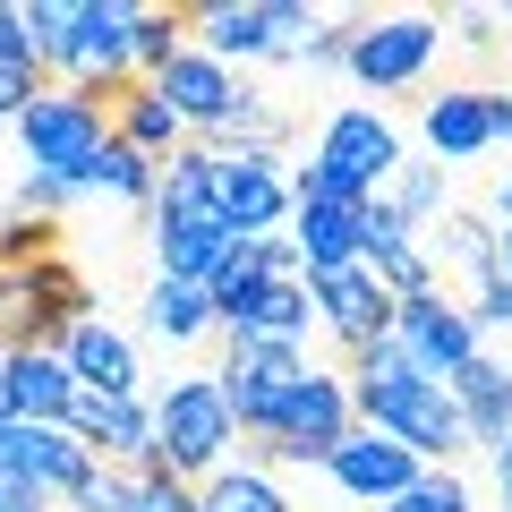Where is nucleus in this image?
I'll use <instances>...</instances> for the list:
<instances>
[{"instance_id":"f257e3e1","label":"nucleus","mask_w":512,"mask_h":512,"mask_svg":"<svg viewBox=\"0 0 512 512\" xmlns=\"http://www.w3.org/2000/svg\"><path fill=\"white\" fill-rule=\"evenodd\" d=\"M94 316V282L77 274L69 231L52 214H0V359L60 350Z\"/></svg>"},{"instance_id":"f03ea898","label":"nucleus","mask_w":512,"mask_h":512,"mask_svg":"<svg viewBox=\"0 0 512 512\" xmlns=\"http://www.w3.org/2000/svg\"><path fill=\"white\" fill-rule=\"evenodd\" d=\"M231 453V410H222L214 376H188L171 384L163 402H154V453L137 461L146 478H180V487H205Z\"/></svg>"},{"instance_id":"7ed1b4c3","label":"nucleus","mask_w":512,"mask_h":512,"mask_svg":"<svg viewBox=\"0 0 512 512\" xmlns=\"http://www.w3.org/2000/svg\"><path fill=\"white\" fill-rule=\"evenodd\" d=\"M350 436V393H342V376H299L291 393H282V410H274V427L265 436H231L239 444V470H256V461H316L325 470V453Z\"/></svg>"},{"instance_id":"20e7f679","label":"nucleus","mask_w":512,"mask_h":512,"mask_svg":"<svg viewBox=\"0 0 512 512\" xmlns=\"http://www.w3.org/2000/svg\"><path fill=\"white\" fill-rule=\"evenodd\" d=\"M308 376L299 342H248V333H222V367H214V393L231 410V436H265L282 410V393Z\"/></svg>"},{"instance_id":"39448f33","label":"nucleus","mask_w":512,"mask_h":512,"mask_svg":"<svg viewBox=\"0 0 512 512\" xmlns=\"http://www.w3.org/2000/svg\"><path fill=\"white\" fill-rule=\"evenodd\" d=\"M444 26L436 18H359L342 43V69L359 77V86H410V77L436 60Z\"/></svg>"},{"instance_id":"423d86ee","label":"nucleus","mask_w":512,"mask_h":512,"mask_svg":"<svg viewBox=\"0 0 512 512\" xmlns=\"http://www.w3.org/2000/svg\"><path fill=\"white\" fill-rule=\"evenodd\" d=\"M18 137H26V154H35V171L77 180V171H86V154L103 146V120H94V111L77 103L69 86H43L35 103L18 111Z\"/></svg>"},{"instance_id":"0eeeda50","label":"nucleus","mask_w":512,"mask_h":512,"mask_svg":"<svg viewBox=\"0 0 512 512\" xmlns=\"http://www.w3.org/2000/svg\"><path fill=\"white\" fill-rule=\"evenodd\" d=\"M393 342H402L410 367H419V376H436V384L453 376L461 359H478V325H470V308H453V299H444V282L393 308Z\"/></svg>"},{"instance_id":"6e6552de","label":"nucleus","mask_w":512,"mask_h":512,"mask_svg":"<svg viewBox=\"0 0 512 512\" xmlns=\"http://www.w3.org/2000/svg\"><path fill=\"white\" fill-rule=\"evenodd\" d=\"M214 214L231 222L239 239L274 231L291 214V180H282L274 154H214Z\"/></svg>"},{"instance_id":"1a4fd4ad","label":"nucleus","mask_w":512,"mask_h":512,"mask_svg":"<svg viewBox=\"0 0 512 512\" xmlns=\"http://www.w3.org/2000/svg\"><path fill=\"white\" fill-rule=\"evenodd\" d=\"M325 470H333V487L359 495V504H393L402 487H419V453L393 444V436H376V427H350L325 453Z\"/></svg>"},{"instance_id":"9d476101","label":"nucleus","mask_w":512,"mask_h":512,"mask_svg":"<svg viewBox=\"0 0 512 512\" xmlns=\"http://www.w3.org/2000/svg\"><path fill=\"white\" fill-rule=\"evenodd\" d=\"M308 299H316V316L342 333V350H367V342H384V333H393V299L376 291V274H367V265L316 274V282H308Z\"/></svg>"},{"instance_id":"9b49d317","label":"nucleus","mask_w":512,"mask_h":512,"mask_svg":"<svg viewBox=\"0 0 512 512\" xmlns=\"http://www.w3.org/2000/svg\"><path fill=\"white\" fill-rule=\"evenodd\" d=\"M128 52H137V9H128V0H77L60 69L69 77H120Z\"/></svg>"},{"instance_id":"f8f14e48","label":"nucleus","mask_w":512,"mask_h":512,"mask_svg":"<svg viewBox=\"0 0 512 512\" xmlns=\"http://www.w3.org/2000/svg\"><path fill=\"white\" fill-rule=\"evenodd\" d=\"M308 316H316L308 274H274V282H256V291H239L214 325H222V333H248V342H299Z\"/></svg>"},{"instance_id":"ddd939ff","label":"nucleus","mask_w":512,"mask_h":512,"mask_svg":"<svg viewBox=\"0 0 512 512\" xmlns=\"http://www.w3.org/2000/svg\"><path fill=\"white\" fill-rule=\"evenodd\" d=\"M154 94L171 103V120L188 128V137H205V128H222V111L239 103V86H231V69L222 60H205V52H180L163 77H154Z\"/></svg>"},{"instance_id":"4468645a","label":"nucleus","mask_w":512,"mask_h":512,"mask_svg":"<svg viewBox=\"0 0 512 512\" xmlns=\"http://www.w3.org/2000/svg\"><path fill=\"white\" fill-rule=\"evenodd\" d=\"M60 367L77 376V393H111V402H137V350H128L120 333L103 325V316H86V325L60 342Z\"/></svg>"},{"instance_id":"2eb2a0df","label":"nucleus","mask_w":512,"mask_h":512,"mask_svg":"<svg viewBox=\"0 0 512 512\" xmlns=\"http://www.w3.org/2000/svg\"><path fill=\"white\" fill-rule=\"evenodd\" d=\"M359 222L367 205H291V256L299 274H342V265H359Z\"/></svg>"},{"instance_id":"dca6fc26","label":"nucleus","mask_w":512,"mask_h":512,"mask_svg":"<svg viewBox=\"0 0 512 512\" xmlns=\"http://www.w3.org/2000/svg\"><path fill=\"white\" fill-rule=\"evenodd\" d=\"M444 393H453L470 444H504V436H512V367H495L487 350H478V359H461L453 376H444Z\"/></svg>"},{"instance_id":"f3484780","label":"nucleus","mask_w":512,"mask_h":512,"mask_svg":"<svg viewBox=\"0 0 512 512\" xmlns=\"http://www.w3.org/2000/svg\"><path fill=\"white\" fill-rule=\"evenodd\" d=\"M77 402V376L60 367V350H9V419L60 427Z\"/></svg>"},{"instance_id":"a211bd4d","label":"nucleus","mask_w":512,"mask_h":512,"mask_svg":"<svg viewBox=\"0 0 512 512\" xmlns=\"http://www.w3.org/2000/svg\"><path fill=\"white\" fill-rule=\"evenodd\" d=\"M188 35H205V60H265L274 52V0H205L197 26Z\"/></svg>"},{"instance_id":"6ab92c4d","label":"nucleus","mask_w":512,"mask_h":512,"mask_svg":"<svg viewBox=\"0 0 512 512\" xmlns=\"http://www.w3.org/2000/svg\"><path fill=\"white\" fill-rule=\"evenodd\" d=\"M231 222L205 205V214H163V231H154V248H163V274L171 282H214V265L231 256Z\"/></svg>"},{"instance_id":"aec40b11","label":"nucleus","mask_w":512,"mask_h":512,"mask_svg":"<svg viewBox=\"0 0 512 512\" xmlns=\"http://www.w3.org/2000/svg\"><path fill=\"white\" fill-rule=\"evenodd\" d=\"M274 274H299V256L282 231H256V239H231V256L214 265V282H205V299H214V316L231 308L239 291H256V282H274Z\"/></svg>"},{"instance_id":"412c9836","label":"nucleus","mask_w":512,"mask_h":512,"mask_svg":"<svg viewBox=\"0 0 512 512\" xmlns=\"http://www.w3.org/2000/svg\"><path fill=\"white\" fill-rule=\"evenodd\" d=\"M495 94H436L427 103V146L436 154H487L495 146Z\"/></svg>"},{"instance_id":"4be33fe9","label":"nucleus","mask_w":512,"mask_h":512,"mask_svg":"<svg viewBox=\"0 0 512 512\" xmlns=\"http://www.w3.org/2000/svg\"><path fill=\"white\" fill-rule=\"evenodd\" d=\"M214 205V154L188 137L180 154H163V171H154V222L163 214H205Z\"/></svg>"},{"instance_id":"5701e85b","label":"nucleus","mask_w":512,"mask_h":512,"mask_svg":"<svg viewBox=\"0 0 512 512\" xmlns=\"http://www.w3.org/2000/svg\"><path fill=\"white\" fill-rule=\"evenodd\" d=\"M69 188H111V197H128V205H154V154H137V146H120V137H103Z\"/></svg>"},{"instance_id":"b1692460","label":"nucleus","mask_w":512,"mask_h":512,"mask_svg":"<svg viewBox=\"0 0 512 512\" xmlns=\"http://www.w3.org/2000/svg\"><path fill=\"white\" fill-rule=\"evenodd\" d=\"M146 325L163 333V342H197L205 325H214V299H205V282H154V299H146Z\"/></svg>"},{"instance_id":"393cba45","label":"nucleus","mask_w":512,"mask_h":512,"mask_svg":"<svg viewBox=\"0 0 512 512\" xmlns=\"http://www.w3.org/2000/svg\"><path fill=\"white\" fill-rule=\"evenodd\" d=\"M188 26H197V9H137V52H128V69L163 77L171 60L188 52Z\"/></svg>"},{"instance_id":"a878e982","label":"nucleus","mask_w":512,"mask_h":512,"mask_svg":"<svg viewBox=\"0 0 512 512\" xmlns=\"http://www.w3.org/2000/svg\"><path fill=\"white\" fill-rule=\"evenodd\" d=\"M197 512H291V495H282L265 470H214L197 487Z\"/></svg>"},{"instance_id":"bb28decb","label":"nucleus","mask_w":512,"mask_h":512,"mask_svg":"<svg viewBox=\"0 0 512 512\" xmlns=\"http://www.w3.org/2000/svg\"><path fill=\"white\" fill-rule=\"evenodd\" d=\"M69 18H77V0H35V9H18L35 69H60V52H69Z\"/></svg>"},{"instance_id":"cd10ccee","label":"nucleus","mask_w":512,"mask_h":512,"mask_svg":"<svg viewBox=\"0 0 512 512\" xmlns=\"http://www.w3.org/2000/svg\"><path fill=\"white\" fill-rule=\"evenodd\" d=\"M384 205V214H393V222H402V231H410V222H427V214H444V180H436V171H393V197H376Z\"/></svg>"},{"instance_id":"c85d7f7f","label":"nucleus","mask_w":512,"mask_h":512,"mask_svg":"<svg viewBox=\"0 0 512 512\" xmlns=\"http://www.w3.org/2000/svg\"><path fill=\"white\" fill-rule=\"evenodd\" d=\"M436 239H444V265H461V274H487V265H495V231L478 214H444Z\"/></svg>"},{"instance_id":"c756f323","label":"nucleus","mask_w":512,"mask_h":512,"mask_svg":"<svg viewBox=\"0 0 512 512\" xmlns=\"http://www.w3.org/2000/svg\"><path fill=\"white\" fill-rule=\"evenodd\" d=\"M69 504L77 512H137V470H103V461H94V470L69 487Z\"/></svg>"},{"instance_id":"7c9ffc66","label":"nucleus","mask_w":512,"mask_h":512,"mask_svg":"<svg viewBox=\"0 0 512 512\" xmlns=\"http://www.w3.org/2000/svg\"><path fill=\"white\" fill-rule=\"evenodd\" d=\"M376 512H470V495H461V478H419V487H402Z\"/></svg>"},{"instance_id":"2f4dec72","label":"nucleus","mask_w":512,"mask_h":512,"mask_svg":"<svg viewBox=\"0 0 512 512\" xmlns=\"http://www.w3.org/2000/svg\"><path fill=\"white\" fill-rule=\"evenodd\" d=\"M470 325H512V274H504V265H487V274H478V308H470Z\"/></svg>"},{"instance_id":"473e14b6","label":"nucleus","mask_w":512,"mask_h":512,"mask_svg":"<svg viewBox=\"0 0 512 512\" xmlns=\"http://www.w3.org/2000/svg\"><path fill=\"white\" fill-rule=\"evenodd\" d=\"M137 512H197V487H180V478H146V470H137Z\"/></svg>"},{"instance_id":"72a5a7b5","label":"nucleus","mask_w":512,"mask_h":512,"mask_svg":"<svg viewBox=\"0 0 512 512\" xmlns=\"http://www.w3.org/2000/svg\"><path fill=\"white\" fill-rule=\"evenodd\" d=\"M43 86H52V77H43V69H35V60H26V69H0V120H18V111H26V103H35V94H43Z\"/></svg>"},{"instance_id":"f704fd0d","label":"nucleus","mask_w":512,"mask_h":512,"mask_svg":"<svg viewBox=\"0 0 512 512\" xmlns=\"http://www.w3.org/2000/svg\"><path fill=\"white\" fill-rule=\"evenodd\" d=\"M60 205H69V180H52V171H35V180L18 188V214H52L60 222Z\"/></svg>"},{"instance_id":"c9c22d12","label":"nucleus","mask_w":512,"mask_h":512,"mask_svg":"<svg viewBox=\"0 0 512 512\" xmlns=\"http://www.w3.org/2000/svg\"><path fill=\"white\" fill-rule=\"evenodd\" d=\"M26 26H18V9H0V69H26Z\"/></svg>"},{"instance_id":"e433bc0d","label":"nucleus","mask_w":512,"mask_h":512,"mask_svg":"<svg viewBox=\"0 0 512 512\" xmlns=\"http://www.w3.org/2000/svg\"><path fill=\"white\" fill-rule=\"evenodd\" d=\"M487 111H495V137H512V94H495Z\"/></svg>"},{"instance_id":"4c0bfd02","label":"nucleus","mask_w":512,"mask_h":512,"mask_svg":"<svg viewBox=\"0 0 512 512\" xmlns=\"http://www.w3.org/2000/svg\"><path fill=\"white\" fill-rule=\"evenodd\" d=\"M495 265H504V274H512V222H504V231H495Z\"/></svg>"},{"instance_id":"58836bf2","label":"nucleus","mask_w":512,"mask_h":512,"mask_svg":"<svg viewBox=\"0 0 512 512\" xmlns=\"http://www.w3.org/2000/svg\"><path fill=\"white\" fill-rule=\"evenodd\" d=\"M495 214H504V222H512V180H504V188H495Z\"/></svg>"},{"instance_id":"ea45409f","label":"nucleus","mask_w":512,"mask_h":512,"mask_svg":"<svg viewBox=\"0 0 512 512\" xmlns=\"http://www.w3.org/2000/svg\"><path fill=\"white\" fill-rule=\"evenodd\" d=\"M0 419H9V359H0Z\"/></svg>"},{"instance_id":"a19ab883","label":"nucleus","mask_w":512,"mask_h":512,"mask_svg":"<svg viewBox=\"0 0 512 512\" xmlns=\"http://www.w3.org/2000/svg\"><path fill=\"white\" fill-rule=\"evenodd\" d=\"M504 478H512V436H504Z\"/></svg>"},{"instance_id":"79ce46f5","label":"nucleus","mask_w":512,"mask_h":512,"mask_svg":"<svg viewBox=\"0 0 512 512\" xmlns=\"http://www.w3.org/2000/svg\"><path fill=\"white\" fill-rule=\"evenodd\" d=\"M504 504H512V478H504Z\"/></svg>"}]
</instances>
